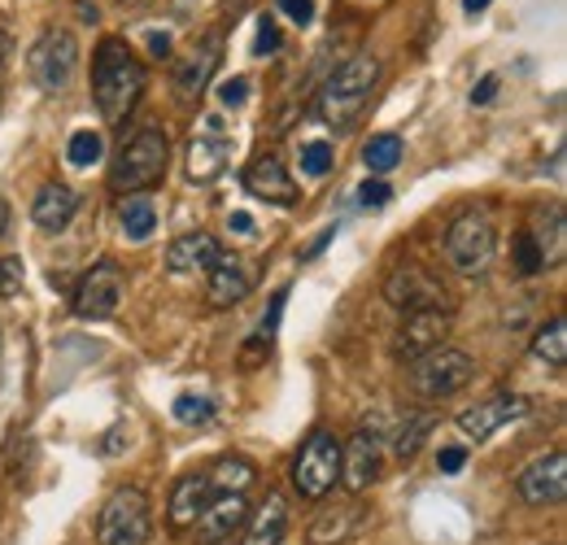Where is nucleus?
Here are the masks:
<instances>
[{
  "mask_svg": "<svg viewBox=\"0 0 567 545\" xmlns=\"http://www.w3.org/2000/svg\"><path fill=\"white\" fill-rule=\"evenodd\" d=\"M206 480H210L214 493H245L258 480V467L249 459H240V454H227V459L214 463V472Z\"/></svg>",
  "mask_w": 567,
  "mask_h": 545,
  "instance_id": "26",
  "label": "nucleus"
},
{
  "mask_svg": "<svg viewBox=\"0 0 567 545\" xmlns=\"http://www.w3.org/2000/svg\"><path fill=\"white\" fill-rule=\"evenodd\" d=\"M515 271L519 275L546 271V258H542V245L533 240V232H519V236H515Z\"/></svg>",
  "mask_w": 567,
  "mask_h": 545,
  "instance_id": "31",
  "label": "nucleus"
},
{
  "mask_svg": "<svg viewBox=\"0 0 567 545\" xmlns=\"http://www.w3.org/2000/svg\"><path fill=\"white\" fill-rule=\"evenodd\" d=\"M436 467H441L445 476H454V472H463V467H467V450H463V445H450V450H441V459H436Z\"/></svg>",
  "mask_w": 567,
  "mask_h": 545,
  "instance_id": "40",
  "label": "nucleus"
},
{
  "mask_svg": "<svg viewBox=\"0 0 567 545\" xmlns=\"http://www.w3.org/2000/svg\"><path fill=\"white\" fill-rule=\"evenodd\" d=\"M214 70H218V40H206L188 58H179L175 62V92H179V101H197L210 88Z\"/></svg>",
  "mask_w": 567,
  "mask_h": 545,
  "instance_id": "20",
  "label": "nucleus"
},
{
  "mask_svg": "<svg viewBox=\"0 0 567 545\" xmlns=\"http://www.w3.org/2000/svg\"><path fill=\"white\" fill-rule=\"evenodd\" d=\"M153 533V502L141 484H123L105 497L96 515V545H148Z\"/></svg>",
  "mask_w": 567,
  "mask_h": 545,
  "instance_id": "4",
  "label": "nucleus"
},
{
  "mask_svg": "<svg viewBox=\"0 0 567 545\" xmlns=\"http://www.w3.org/2000/svg\"><path fill=\"white\" fill-rule=\"evenodd\" d=\"M210 480L206 472H188V476L175 480V489H171V506H166V524H171V533H184V528H193L197 524V515H202V506L210 502Z\"/></svg>",
  "mask_w": 567,
  "mask_h": 545,
  "instance_id": "17",
  "label": "nucleus"
},
{
  "mask_svg": "<svg viewBox=\"0 0 567 545\" xmlns=\"http://www.w3.org/2000/svg\"><path fill=\"white\" fill-rule=\"evenodd\" d=\"M245 96H249V79H227V83H218V101L227 105V110H240L245 105Z\"/></svg>",
  "mask_w": 567,
  "mask_h": 545,
  "instance_id": "38",
  "label": "nucleus"
},
{
  "mask_svg": "<svg viewBox=\"0 0 567 545\" xmlns=\"http://www.w3.org/2000/svg\"><path fill=\"white\" fill-rule=\"evenodd\" d=\"M402 162V140L393 136V132H384V136H371L362 144V166L380 179V175H389L393 166Z\"/></svg>",
  "mask_w": 567,
  "mask_h": 545,
  "instance_id": "29",
  "label": "nucleus"
},
{
  "mask_svg": "<svg viewBox=\"0 0 567 545\" xmlns=\"http://www.w3.org/2000/svg\"><path fill=\"white\" fill-rule=\"evenodd\" d=\"M231 162V140L227 132H202L188 144V179L193 184H214Z\"/></svg>",
  "mask_w": 567,
  "mask_h": 545,
  "instance_id": "18",
  "label": "nucleus"
},
{
  "mask_svg": "<svg viewBox=\"0 0 567 545\" xmlns=\"http://www.w3.org/2000/svg\"><path fill=\"white\" fill-rule=\"evenodd\" d=\"M22 279H27L22 258H0V301L18 297V292H22Z\"/></svg>",
  "mask_w": 567,
  "mask_h": 545,
  "instance_id": "35",
  "label": "nucleus"
},
{
  "mask_svg": "<svg viewBox=\"0 0 567 545\" xmlns=\"http://www.w3.org/2000/svg\"><path fill=\"white\" fill-rule=\"evenodd\" d=\"M249 520V502L245 493H210V502L197 515V542L202 545H223L231 542Z\"/></svg>",
  "mask_w": 567,
  "mask_h": 545,
  "instance_id": "14",
  "label": "nucleus"
},
{
  "mask_svg": "<svg viewBox=\"0 0 567 545\" xmlns=\"http://www.w3.org/2000/svg\"><path fill=\"white\" fill-rule=\"evenodd\" d=\"M245 193L258 197V202H271V205H297L301 193L288 175V166L280 162V153H258L249 166H245Z\"/></svg>",
  "mask_w": 567,
  "mask_h": 545,
  "instance_id": "13",
  "label": "nucleus"
},
{
  "mask_svg": "<svg viewBox=\"0 0 567 545\" xmlns=\"http://www.w3.org/2000/svg\"><path fill=\"white\" fill-rule=\"evenodd\" d=\"M206 275H210V279H206V292H210L214 306H236V301H245L249 288H254L249 267H245L240 258H231V254H218Z\"/></svg>",
  "mask_w": 567,
  "mask_h": 545,
  "instance_id": "19",
  "label": "nucleus"
},
{
  "mask_svg": "<svg viewBox=\"0 0 567 545\" xmlns=\"http://www.w3.org/2000/svg\"><path fill=\"white\" fill-rule=\"evenodd\" d=\"M301 171L315 175V179H323V175L332 171V144H328V140H310V144H301Z\"/></svg>",
  "mask_w": 567,
  "mask_h": 545,
  "instance_id": "34",
  "label": "nucleus"
},
{
  "mask_svg": "<svg viewBox=\"0 0 567 545\" xmlns=\"http://www.w3.org/2000/svg\"><path fill=\"white\" fill-rule=\"evenodd\" d=\"M123 292H127V284H123V271L110 263V258H101L92 271L79 279V288H74L71 306L79 319H110L114 310H118V301H123Z\"/></svg>",
  "mask_w": 567,
  "mask_h": 545,
  "instance_id": "10",
  "label": "nucleus"
},
{
  "mask_svg": "<svg viewBox=\"0 0 567 545\" xmlns=\"http://www.w3.org/2000/svg\"><path fill=\"white\" fill-rule=\"evenodd\" d=\"M218 240L210 232H184L179 240H171L166 249V267L175 275H188V271H210V263L218 258Z\"/></svg>",
  "mask_w": 567,
  "mask_h": 545,
  "instance_id": "21",
  "label": "nucleus"
},
{
  "mask_svg": "<svg viewBox=\"0 0 567 545\" xmlns=\"http://www.w3.org/2000/svg\"><path fill=\"white\" fill-rule=\"evenodd\" d=\"M358 511L354 506H341V511H323L315 524H310V545H337L354 533Z\"/></svg>",
  "mask_w": 567,
  "mask_h": 545,
  "instance_id": "27",
  "label": "nucleus"
},
{
  "mask_svg": "<svg viewBox=\"0 0 567 545\" xmlns=\"http://www.w3.org/2000/svg\"><path fill=\"white\" fill-rule=\"evenodd\" d=\"M497 96V74H485L476 88H472V105H489Z\"/></svg>",
  "mask_w": 567,
  "mask_h": 545,
  "instance_id": "41",
  "label": "nucleus"
},
{
  "mask_svg": "<svg viewBox=\"0 0 567 545\" xmlns=\"http://www.w3.org/2000/svg\"><path fill=\"white\" fill-rule=\"evenodd\" d=\"M148 83L144 62L132 53L127 40H101L96 58H92V101L101 110L105 123H127L132 110L141 105V92Z\"/></svg>",
  "mask_w": 567,
  "mask_h": 545,
  "instance_id": "1",
  "label": "nucleus"
},
{
  "mask_svg": "<svg viewBox=\"0 0 567 545\" xmlns=\"http://www.w3.org/2000/svg\"><path fill=\"white\" fill-rule=\"evenodd\" d=\"M533 358H542L546 367H564L567 362V319L555 315L546 328H537L533 337Z\"/></svg>",
  "mask_w": 567,
  "mask_h": 545,
  "instance_id": "28",
  "label": "nucleus"
},
{
  "mask_svg": "<svg viewBox=\"0 0 567 545\" xmlns=\"http://www.w3.org/2000/svg\"><path fill=\"white\" fill-rule=\"evenodd\" d=\"M231 232H240V236H254V218H249L245 209H236V214H231Z\"/></svg>",
  "mask_w": 567,
  "mask_h": 545,
  "instance_id": "42",
  "label": "nucleus"
},
{
  "mask_svg": "<svg viewBox=\"0 0 567 545\" xmlns=\"http://www.w3.org/2000/svg\"><path fill=\"white\" fill-rule=\"evenodd\" d=\"M166 166H171V140L162 127H141L136 136L127 140L110 166V188L118 197H132V193H148L166 179Z\"/></svg>",
  "mask_w": 567,
  "mask_h": 545,
  "instance_id": "3",
  "label": "nucleus"
},
{
  "mask_svg": "<svg viewBox=\"0 0 567 545\" xmlns=\"http://www.w3.org/2000/svg\"><path fill=\"white\" fill-rule=\"evenodd\" d=\"M276 4H280L297 27H310V22H315V0H276Z\"/></svg>",
  "mask_w": 567,
  "mask_h": 545,
  "instance_id": "39",
  "label": "nucleus"
},
{
  "mask_svg": "<svg viewBox=\"0 0 567 545\" xmlns=\"http://www.w3.org/2000/svg\"><path fill=\"white\" fill-rule=\"evenodd\" d=\"M524 410H528V398H519V393H494V398H485V402H476V407H467L458 414V432L472 436V441H489L502 423L519 419Z\"/></svg>",
  "mask_w": 567,
  "mask_h": 545,
  "instance_id": "16",
  "label": "nucleus"
},
{
  "mask_svg": "<svg viewBox=\"0 0 567 545\" xmlns=\"http://www.w3.org/2000/svg\"><path fill=\"white\" fill-rule=\"evenodd\" d=\"M375 83H380V58H371V53L350 58L346 66L323 83L319 105H315V110H319V119H323L332 132H350L358 119L367 114Z\"/></svg>",
  "mask_w": 567,
  "mask_h": 545,
  "instance_id": "2",
  "label": "nucleus"
},
{
  "mask_svg": "<svg viewBox=\"0 0 567 545\" xmlns=\"http://www.w3.org/2000/svg\"><path fill=\"white\" fill-rule=\"evenodd\" d=\"M497 254V227L485 209H467L450 223L445 232V258L450 267L463 275H485L494 267Z\"/></svg>",
  "mask_w": 567,
  "mask_h": 545,
  "instance_id": "6",
  "label": "nucleus"
},
{
  "mask_svg": "<svg viewBox=\"0 0 567 545\" xmlns=\"http://www.w3.org/2000/svg\"><path fill=\"white\" fill-rule=\"evenodd\" d=\"M472 376H476V358L454 349V345H436V349H427L411 362V389L427 402L454 398L458 389L472 384Z\"/></svg>",
  "mask_w": 567,
  "mask_h": 545,
  "instance_id": "5",
  "label": "nucleus"
},
{
  "mask_svg": "<svg viewBox=\"0 0 567 545\" xmlns=\"http://www.w3.org/2000/svg\"><path fill=\"white\" fill-rule=\"evenodd\" d=\"M74 214H79V197H74V188H66V184H44L35 193V202H31V218L44 232H66Z\"/></svg>",
  "mask_w": 567,
  "mask_h": 545,
  "instance_id": "22",
  "label": "nucleus"
},
{
  "mask_svg": "<svg viewBox=\"0 0 567 545\" xmlns=\"http://www.w3.org/2000/svg\"><path fill=\"white\" fill-rule=\"evenodd\" d=\"M101 153H105V144L96 132H74L71 136V148H66V157H71V166H92V162H101Z\"/></svg>",
  "mask_w": 567,
  "mask_h": 545,
  "instance_id": "33",
  "label": "nucleus"
},
{
  "mask_svg": "<svg viewBox=\"0 0 567 545\" xmlns=\"http://www.w3.org/2000/svg\"><path fill=\"white\" fill-rule=\"evenodd\" d=\"M284 44L280 27L271 18H258V35H254V58H271L276 49Z\"/></svg>",
  "mask_w": 567,
  "mask_h": 545,
  "instance_id": "36",
  "label": "nucleus"
},
{
  "mask_svg": "<svg viewBox=\"0 0 567 545\" xmlns=\"http://www.w3.org/2000/svg\"><path fill=\"white\" fill-rule=\"evenodd\" d=\"M0 101H4V66H0Z\"/></svg>",
  "mask_w": 567,
  "mask_h": 545,
  "instance_id": "46",
  "label": "nucleus"
},
{
  "mask_svg": "<svg viewBox=\"0 0 567 545\" xmlns=\"http://www.w3.org/2000/svg\"><path fill=\"white\" fill-rule=\"evenodd\" d=\"M389 197H393V193H389L384 179H367V184L358 188V205H362V209H384Z\"/></svg>",
  "mask_w": 567,
  "mask_h": 545,
  "instance_id": "37",
  "label": "nucleus"
},
{
  "mask_svg": "<svg viewBox=\"0 0 567 545\" xmlns=\"http://www.w3.org/2000/svg\"><path fill=\"white\" fill-rule=\"evenodd\" d=\"M384 301L402 315H415V310H450V292L445 284L424 267H398V271L384 279Z\"/></svg>",
  "mask_w": 567,
  "mask_h": 545,
  "instance_id": "9",
  "label": "nucleus"
},
{
  "mask_svg": "<svg viewBox=\"0 0 567 545\" xmlns=\"http://www.w3.org/2000/svg\"><path fill=\"white\" fill-rule=\"evenodd\" d=\"M118 223H123V236L127 240H148L153 232H157V205L153 197H144V193H132V197H123L118 202Z\"/></svg>",
  "mask_w": 567,
  "mask_h": 545,
  "instance_id": "25",
  "label": "nucleus"
},
{
  "mask_svg": "<svg viewBox=\"0 0 567 545\" xmlns=\"http://www.w3.org/2000/svg\"><path fill=\"white\" fill-rule=\"evenodd\" d=\"M27 70H31V79H35L40 92H49V96L66 92L74 79V70H79V40H74V31H66V27H49V31L31 44Z\"/></svg>",
  "mask_w": 567,
  "mask_h": 545,
  "instance_id": "8",
  "label": "nucleus"
},
{
  "mask_svg": "<svg viewBox=\"0 0 567 545\" xmlns=\"http://www.w3.org/2000/svg\"><path fill=\"white\" fill-rule=\"evenodd\" d=\"M4 218H9V205L0 202V236H4V227H9V223H4Z\"/></svg>",
  "mask_w": 567,
  "mask_h": 545,
  "instance_id": "45",
  "label": "nucleus"
},
{
  "mask_svg": "<svg viewBox=\"0 0 567 545\" xmlns=\"http://www.w3.org/2000/svg\"><path fill=\"white\" fill-rule=\"evenodd\" d=\"M284 533H288V506L280 493H267V502L258 511H249L240 545H280Z\"/></svg>",
  "mask_w": 567,
  "mask_h": 545,
  "instance_id": "23",
  "label": "nucleus"
},
{
  "mask_svg": "<svg viewBox=\"0 0 567 545\" xmlns=\"http://www.w3.org/2000/svg\"><path fill=\"white\" fill-rule=\"evenodd\" d=\"M432 414H411L402 428H398V436H393V454L406 463V459H415L420 454V445L427 441V432H432Z\"/></svg>",
  "mask_w": 567,
  "mask_h": 545,
  "instance_id": "30",
  "label": "nucleus"
},
{
  "mask_svg": "<svg viewBox=\"0 0 567 545\" xmlns=\"http://www.w3.org/2000/svg\"><path fill=\"white\" fill-rule=\"evenodd\" d=\"M175 419L179 423H188V428H202V423H210L214 419V402L210 398H197V393H184V398H175Z\"/></svg>",
  "mask_w": 567,
  "mask_h": 545,
  "instance_id": "32",
  "label": "nucleus"
},
{
  "mask_svg": "<svg viewBox=\"0 0 567 545\" xmlns=\"http://www.w3.org/2000/svg\"><path fill=\"white\" fill-rule=\"evenodd\" d=\"M341 484V445L332 432H310L301 441V454L292 463V489L306 497V502H323L332 489Z\"/></svg>",
  "mask_w": 567,
  "mask_h": 545,
  "instance_id": "7",
  "label": "nucleus"
},
{
  "mask_svg": "<svg viewBox=\"0 0 567 545\" xmlns=\"http://www.w3.org/2000/svg\"><path fill=\"white\" fill-rule=\"evenodd\" d=\"M515 493L528 502V506H559L567 497V454L564 450H550L542 459H533L519 476H515Z\"/></svg>",
  "mask_w": 567,
  "mask_h": 545,
  "instance_id": "11",
  "label": "nucleus"
},
{
  "mask_svg": "<svg viewBox=\"0 0 567 545\" xmlns=\"http://www.w3.org/2000/svg\"><path fill=\"white\" fill-rule=\"evenodd\" d=\"M148 49H153V53H162V58H166V53H171V35H166V31H162V35H157V31H153V35H148Z\"/></svg>",
  "mask_w": 567,
  "mask_h": 545,
  "instance_id": "43",
  "label": "nucleus"
},
{
  "mask_svg": "<svg viewBox=\"0 0 567 545\" xmlns=\"http://www.w3.org/2000/svg\"><path fill=\"white\" fill-rule=\"evenodd\" d=\"M380 463H384V436L375 428H358L354 436L341 445V484L350 493H362L380 480Z\"/></svg>",
  "mask_w": 567,
  "mask_h": 545,
  "instance_id": "12",
  "label": "nucleus"
},
{
  "mask_svg": "<svg viewBox=\"0 0 567 545\" xmlns=\"http://www.w3.org/2000/svg\"><path fill=\"white\" fill-rule=\"evenodd\" d=\"M450 323H454V319H450V310H415V315H406V319H402V328H398L393 353H398L402 362H415L420 353L436 349V345H445Z\"/></svg>",
  "mask_w": 567,
  "mask_h": 545,
  "instance_id": "15",
  "label": "nucleus"
},
{
  "mask_svg": "<svg viewBox=\"0 0 567 545\" xmlns=\"http://www.w3.org/2000/svg\"><path fill=\"white\" fill-rule=\"evenodd\" d=\"M280 315H284V292L271 297V310L262 315V323L254 328V337L245 341L240 349V367H258V362H267L271 358V349H276V332H280Z\"/></svg>",
  "mask_w": 567,
  "mask_h": 545,
  "instance_id": "24",
  "label": "nucleus"
},
{
  "mask_svg": "<svg viewBox=\"0 0 567 545\" xmlns=\"http://www.w3.org/2000/svg\"><path fill=\"white\" fill-rule=\"evenodd\" d=\"M489 4H494V0H463L467 13H481V9H489Z\"/></svg>",
  "mask_w": 567,
  "mask_h": 545,
  "instance_id": "44",
  "label": "nucleus"
}]
</instances>
